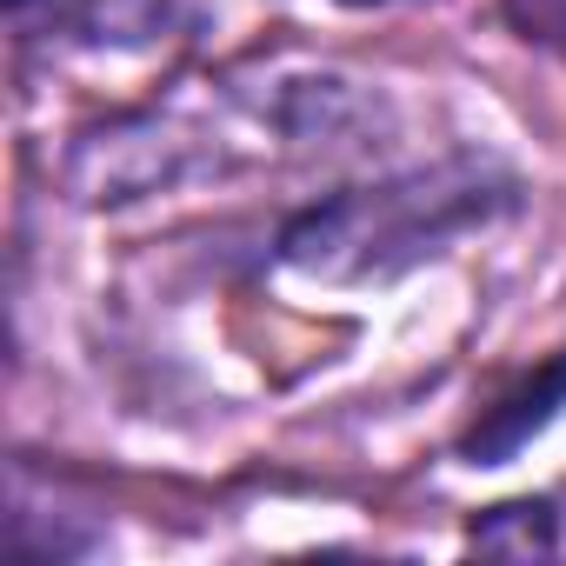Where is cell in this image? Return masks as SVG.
Instances as JSON below:
<instances>
[{
	"instance_id": "1",
	"label": "cell",
	"mask_w": 566,
	"mask_h": 566,
	"mask_svg": "<svg viewBox=\"0 0 566 566\" xmlns=\"http://www.w3.org/2000/svg\"><path fill=\"white\" fill-rule=\"evenodd\" d=\"M500 207H513V180H500L480 160H453V167L407 174L387 187H354L294 213L280 227V260L314 280H387L440 253L447 240H460Z\"/></svg>"
},
{
	"instance_id": "3",
	"label": "cell",
	"mask_w": 566,
	"mask_h": 566,
	"mask_svg": "<svg viewBox=\"0 0 566 566\" xmlns=\"http://www.w3.org/2000/svg\"><path fill=\"white\" fill-rule=\"evenodd\" d=\"M467 539L480 553H506V559H566V486L486 506Z\"/></svg>"
},
{
	"instance_id": "2",
	"label": "cell",
	"mask_w": 566,
	"mask_h": 566,
	"mask_svg": "<svg viewBox=\"0 0 566 566\" xmlns=\"http://www.w3.org/2000/svg\"><path fill=\"white\" fill-rule=\"evenodd\" d=\"M566 407V354L539 360L526 380H513L493 407H480V420L460 433V460L467 467H506L513 453H526L533 433H546Z\"/></svg>"
},
{
	"instance_id": "4",
	"label": "cell",
	"mask_w": 566,
	"mask_h": 566,
	"mask_svg": "<svg viewBox=\"0 0 566 566\" xmlns=\"http://www.w3.org/2000/svg\"><path fill=\"white\" fill-rule=\"evenodd\" d=\"M506 8L520 14L526 34H539V41H566V0H506Z\"/></svg>"
},
{
	"instance_id": "5",
	"label": "cell",
	"mask_w": 566,
	"mask_h": 566,
	"mask_svg": "<svg viewBox=\"0 0 566 566\" xmlns=\"http://www.w3.org/2000/svg\"><path fill=\"white\" fill-rule=\"evenodd\" d=\"M340 8H387V0H340Z\"/></svg>"
}]
</instances>
